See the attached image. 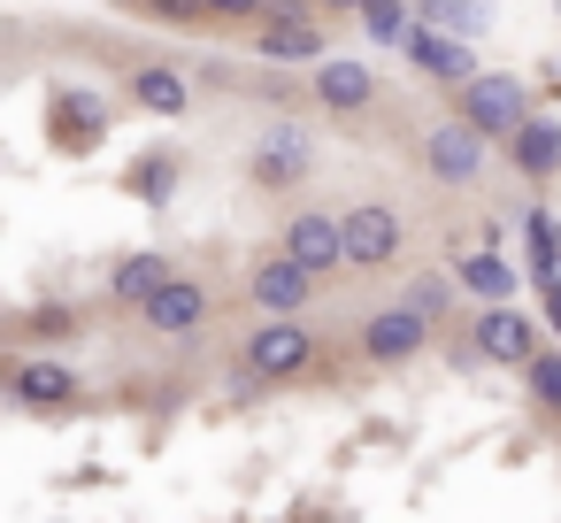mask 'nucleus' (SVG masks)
<instances>
[{
  "instance_id": "obj_1",
  "label": "nucleus",
  "mask_w": 561,
  "mask_h": 523,
  "mask_svg": "<svg viewBox=\"0 0 561 523\" xmlns=\"http://www.w3.org/2000/svg\"><path fill=\"white\" fill-rule=\"evenodd\" d=\"M454 93H461L454 116H461L477 139H507V132L530 116V93H523V78H507V70H477V78H461Z\"/></svg>"
},
{
  "instance_id": "obj_2",
  "label": "nucleus",
  "mask_w": 561,
  "mask_h": 523,
  "mask_svg": "<svg viewBox=\"0 0 561 523\" xmlns=\"http://www.w3.org/2000/svg\"><path fill=\"white\" fill-rule=\"evenodd\" d=\"M400 239H408V224H400V208H385V201H362V208L339 216V262H346V270H385V262L400 254Z\"/></svg>"
},
{
  "instance_id": "obj_3",
  "label": "nucleus",
  "mask_w": 561,
  "mask_h": 523,
  "mask_svg": "<svg viewBox=\"0 0 561 523\" xmlns=\"http://www.w3.org/2000/svg\"><path fill=\"white\" fill-rule=\"evenodd\" d=\"M423 170H431L438 185H477V178H484V139H477L461 116H446V124L423 132Z\"/></svg>"
},
{
  "instance_id": "obj_4",
  "label": "nucleus",
  "mask_w": 561,
  "mask_h": 523,
  "mask_svg": "<svg viewBox=\"0 0 561 523\" xmlns=\"http://www.w3.org/2000/svg\"><path fill=\"white\" fill-rule=\"evenodd\" d=\"M254 47H262V62H316V55H331V32L316 24V9H270Z\"/></svg>"
},
{
  "instance_id": "obj_5",
  "label": "nucleus",
  "mask_w": 561,
  "mask_h": 523,
  "mask_svg": "<svg viewBox=\"0 0 561 523\" xmlns=\"http://www.w3.org/2000/svg\"><path fill=\"white\" fill-rule=\"evenodd\" d=\"M308 293H316V277H308L293 254H262V262L247 270V300H254L262 316H300Z\"/></svg>"
},
{
  "instance_id": "obj_6",
  "label": "nucleus",
  "mask_w": 561,
  "mask_h": 523,
  "mask_svg": "<svg viewBox=\"0 0 561 523\" xmlns=\"http://www.w3.org/2000/svg\"><path fill=\"white\" fill-rule=\"evenodd\" d=\"M308 362H316V339H308L293 316H270V323L247 339V369H254V377H300Z\"/></svg>"
},
{
  "instance_id": "obj_7",
  "label": "nucleus",
  "mask_w": 561,
  "mask_h": 523,
  "mask_svg": "<svg viewBox=\"0 0 561 523\" xmlns=\"http://www.w3.org/2000/svg\"><path fill=\"white\" fill-rule=\"evenodd\" d=\"M400 55H408L423 78H438V86H461V78H477V55H469V39H454V32H431V24H408Z\"/></svg>"
},
{
  "instance_id": "obj_8",
  "label": "nucleus",
  "mask_w": 561,
  "mask_h": 523,
  "mask_svg": "<svg viewBox=\"0 0 561 523\" xmlns=\"http://www.w3.org/2000/svg\"><path fill=\"white\" fill-rule=\"evenodd\" d=\"M477 354L515 369V362H530V354H538V323H530L515 300H492V308L477 316Z\"/></svg>"
},
{
  "instance_id": "obj_9",
  "label": "nucleus",
  "mask_w": 561,
  "mask_h": 523,
  "mask_svg": "<svg viewBox=\"0 0 561 523\" xmlns=\"http://www.w3.org/2000/svg\"><path fill=\"white\" fill-rule=\"evenodd\" d=\"M308 170H316V139L300 124H277V132L254 139V178L262 185H300Z\"/></svg>"
},
{
  "instance_id": "obj_10",
  "label": "nucleus",
  "mask_w": 561,
  "mask_h": 523,
  "mask_svg": "<svg viewBox=\"0 0 561 523\" xmlns=\"http://www.w3.org/2000/svg\"><path fill=\"white\" fill-rule=\"evenodd\" d=\"M285 254H293L308 277L346 270V262H339V216H331V208H300V216L285 224Z\"/></svg>"
},
{
  "instance_id": "obj_11",
  "label": "nucleus",
  "mask_w": 561,
  "mask_h": 523,
  "mask_svg": "<svg viewBox=\"0 0 561 523\" xmlns=\"http://www.w3.org/2000/svg\"><path fill=\"white\" fill-rule=\"evenodd\" d=\"M316 101H323L331 116H362V109L377 101V78H369V62H346V55H316Z\"/></svg>"
},
{
  "instance_id": "obj_12",
  "label": "nucleus",
  "mask_w": 561,
  "mask_h": 523,
  "mask_svg": "<svg viewBox=\"0 0 561 523\" xmlns=\"http://www.w3.org/2000/svg\"><path fill=\"white\" fill-rule=\"evenodd\" d=\"M139 308H147V323H154V331H170V339H178V331H201V323H208V285H193V277H178V270H170Z\"/></svg>"
},
{
  "instance_id": "obj_13",
  "label": "nucleus",
  "mask_w": 561,
  "mask_h": 523,
  "mask_svg": "<svg viewBox=\"0 0 561 523\" xmlns=\"http://www.w3.org/2000/svg\"><path fill=\"white\" fill-rule=\"evenodd\" d=\"M423 339H431V323L415 308H377L362 323V354L369 362H408V354H423Z\"/></svg>"
},
{
  "instance_id": "obj_14",
  "label": "nucleus",
  "mask_w": 561,
  "mask_h": 523,
  "mask_svg": "<svg viewBox=\"0 0 561 523\" xmlns=\"http://www.w3.org/2000/svg\"><path fill=\"white\" fill-rule=\"evenodd\" d=\"M507 155H515V170H523L530 185L561 178V124H553V116H523V124L507 132Z\"/></svg>"
},
{
  "instance_id": "obj_15",
  "label": "nucleus",
  "mask_w": 561,
  "mask_h": 523,
  "mask_svg": "<svg viewBox=\"0 0 561 523\" xmlns=\"http://www.w3.org/2000/svg\"><path fill=\"white\" fill-rule=\"evenodd\" d=\"M454 285H469V293L492 308V300H515V285H523V277H515V262H507V254L477 247V254H461V262H454Z\"/></svg>"
},
{
  "instance_id": "obj_16",
  "label": "nucleus",
  "mask_w": 561,
  "mask_h": 523,
  "mask_svg": "<svg viewBox=\"0 0 561 523\" xmlns=\"http://www.w3.org/2000/svg\"><path fill=\"white\" fill-rule=\"evenodd\" d=\"M415 24H431V32H454V39H477L484 24H492V0H415L408 9Z\"/></svg>"
},
{
  "instance_id": "obj_17",
  "label": "nucleus",
  "mask_w": 561,
  "mask_h": 523,
  "mask_svg": "<svg viewBox=\"0 0 561 523\" xmlns=\"http://www.w3.org/2000/svg\"><path fill=\"white\" fill-rule=\"evenodd\" d=\"M16 400H32V408H70V400H78V377H70L62 362H16Z\"/></svg>"
},
{
  "instance_id": "obj_18",
  "label": "nucleus",
  "mask_w": 561,
  "mask_h": 523,
  "mask_svg": "<svg viewBox=\"0 0 561 523\" xmlns=\"http://www.w3.org/2000/svg\"><path fill=\"white\" fill-rule=\"evenodd\" d=\"M131 101H139L147 116H185V109H193L185 78H178V70H162V62H147V70L131 78Z\"/></svg>"
},
{
  "instance_id": "obj_19",
  "label": "nucleus",
  "mask_w": 561,
  "mask_h": 523,
  "mask_svg": "<svg viewBox=\"0 0 561 523\" xmlns=\"http://www.w3.org/2000/svg\"><path fill=\"white\" fill-rule=\"evenodd\" d=\"M523 239H530V277H538V293L561 285V224H553L546 208H530V216H523Z\"/></svg>"
},
{
  "instance_id": "obj_20",
  "label": "nucleus",
  "mask_w": 561,
  "mask_h": 523,
  "mask_svg": "<svg viewBox=\"0 0 561 523\" xmlns=\"http://www.w3.org/2000/svg\"><path fill=\"white\" fill-rule=\"evenodd\" d=\"M162 277H170V262H162V254H124V262H116V277H108V293H116L124 308H139Z\"/></svg>"
},
{
  "instance_id": "obj_21",
  "label": "nucleus",
  "mask_w": 561,
  "mask_h": 523,
  "mask_svg": "<svg viewBox=\"0 0 561 523\" xmlns=\"http://www.w3.org/2000/svg\"><path fill=\"white\" fill-rule=\"evenodd\" d=\"M354 16H362V32H369L377 47H400V39H408V24H415V16H408V0H362Z\"/></svg>"
},
{
  "instance_id": "obj_22",
  "label": "nucleus",
  "mask_w": 561,
  "mask_h": 523,
  "mask_svg": "<svg viewBox=\"0 0 561 523\" xmlns=\"http://www.w3.org/2000/svg\"><path fill=\"white\" fill-rule=\"evenodd\" d=\"M446 300H454V277H446V270H423V277H408V293H400V308H415L423 323H431Z\"/></svg>"
},
{
  "instance_id": "obj_23",
  "label": "nucleus",
  "mask_w": 561,
  "mask_h": 523,
  "mask_svg": "<svg viewBox=\"0 0 561 523\" xmlns=\"http://www.w3.org/2000/svg\"><path fill=\"white\" fill-rule=\"evenodd\" d=\"M523 369H530V393H538V408H561V354H546V346H538Z\"/></svg>"
},
{
  "instance_id": "obj_24",
  "label": "nucleus",
  "mask_w": 561,
  "mask_h": 523,
  "mask_svg": "<svg viewBox=\"0 0 561 523\" xmlns=\"http://www.w3.org/2000/svg\"><path fill=\"white\" fill-rule=\"evenodd\" d=\"M201 16H262V0H201Z\"/></svg>"
},
{
  "instance_id": "obj_25",
  "label": "nucleus",
  "mask_w": 561,
  "mask_h": 523,
  "mask_svg": "<svg viewBox=\"0 0 561 523\" xmlns=\"http://www.w3.org/2000/svg\"><path fill=\"white\" fill-rule=\"evenodd\" d=\"M546 316H553V331H561V285H546Z\"/></svg>"
},
{
  "instance_id": "obj_26",
  "label": "nucleus",
  "mask_w": 561,
  "mask_h": 523,
  "mask_svg": "<svg viewBox=\"0 0 561 523\" xmlns=\"http://www.w3.org/2000/svg\"><path fill=\"white\" fill-rule=\"evenodd\" d=\"M316 9H362V0H316Z\"/></svg>"
}]
</instances>
